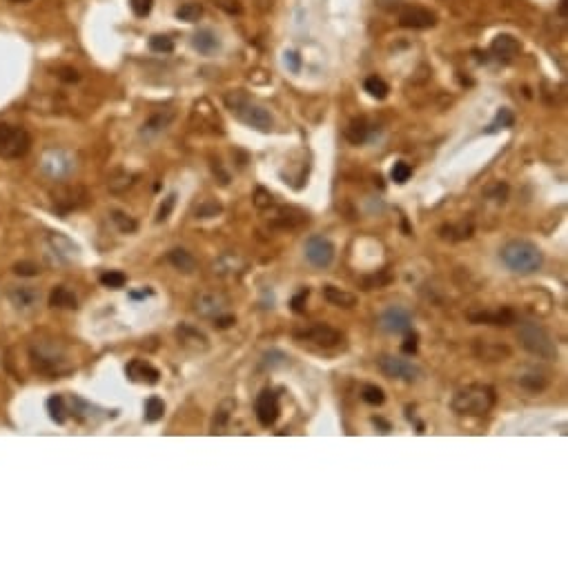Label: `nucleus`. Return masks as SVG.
<instances>
[{
  "mask_svg": "<svg viewBox=\"0 0 568 568\" xmlns=\"http://www.w3.org/2000/svg\"><path fill=\"white\" fill-rule=\"evenodd\" d=\"M225 107L230 110V114L234 119H239L243 125L252 127L256 132H270L272 125H274V119L270 116V112L261 107L259 103H254L248 94L243 92H230L225 94Z\"/></svg>",
  "mask_w": 568,
  "mask_h": 568,
  "instance_id": "f257e3e1",
  "label": "nucleus"
},
{
  "mask_svg": "<svg viewBox=\"0 0 568 568\" xmlns=\"http://www.w3.org/2000/svg\"><path fill=\"white\" fill-rule=\"evenodd\" d=\"M501 263L515 274H533L537 272L544 263V254L535 243L526 239H515L508 241L499 252Z\"/></svg>",
  "mask_w": 568,
  "mask_h": 568,
  "instance_id": "f03ea898",
  "label": "nucleus"
},
{
  "mask_svg": "<svg viewBox=\"0 0 568 568\" xmlns=\"http://www.w3.org/2000/svg\"><path fill=\"white\" fill-rule=\"evenodd\" d=\"M497 394L495 390L486 383H473L459 390L453 396V410L457 415H468V417H479L486 415L492 406H495Z\"/></svg>",
  "mask_w": 568,
  "mask_h": 568,
  "instance_id": "7ed1b4c3",
  "label": "nucleus"
},
{
  "mask_svg": "<svg viewBox=\"0 0 568 568\" xmlns=\"http://www.w3.org/2000/svg\"><path fill=\"white\" fill-rule=\"evenodd\" d=\"M517 337L521 341V346L526 348L531 355L540 359H549V361L557 359V344L540 324H533V321L521 324L517 330Z\"/></svg>",
  "mask_w": 568,
  "mask_h": 568,
  "instance_id": "20e7f679",
  "label": "nucleus"
},
{
  "mask_svg": "<svg viewBox=\"0 0 568 568\" xmlns=\"http://www.w3.org/2000/svg\"><path fill=\"white\" fill-rule=\"evenodd\" d=\"M31 147V136L23 125L0 123V158H23Z\"/></svg>",
  "mask_w": 568,
  "mask_h": 568,
  "instance_id": "39448f33",
  "label": "nucleus"
},
{
  "mask_svg": "<svg viewBox=\"0 0 568 568\" xmlns=\"http://www.w3.org/2000/svg\"><path fill=\"white\" fill-rule=\"evenodd\" d=\"M377 368L385 374L388 379H396V381H406V383H412L421 377V368L415 366L412 361L408 359H401V357H394V355H381L377 359Z\"/></svg>",
  "mask_w": 568,
  "mask_h": 568,
  "instance_id": "423d86ee",
  "label": "nucleus"
},
{
  "mask_svg": "<svg viewBox=\"0 0 568 568\" xmlns=\"http://www.w3.org/2000/svg\"><path fill=\"white\" fill-rule=\"evenodd\" d=\"M31 363L34 368L47 377H60V374L72 372V363L62 352H47L45 348H31Z\"/></svg>",
  "mask_w": 568,
  "mask_h": 568,
  "instance_id": "0eeeda50",
  "label": "nucleus"
},
{
  "mask_svg": "<svg viewBox=\"0 0 568 568\" xmlns=\"http://www.w3.org/2000/svg\"><path fill=\"white\" fill-rule=\"evenodd\" d=\"M294 337L299 341H308V344H315L317 348H337L341 346V341H344V335H341L339 330L330 328L326 324H315V326H308L303 330H294Z\"/></svg>",
  "mask_w": 568,
  "mask_h": 568,
  "instance_id": "6e6552de",
  "label": "nucleus"
},
{
  "mask_svg": "<svg viewBox=\"0 0 568 568\" xmlns=\"http://www.w3.org/2000/svg\"><path fill=\"white\" fill-rule=\"evenodd\" d=\"M399 25L403 29H431L437 25V14L421 5H408L399 12Z\"/></svg>",
  "mask_w": 568,
  "mask_h": 568,
  "instance_id": "1a4fd4ad",
  "label": "nucleus"
},
{
  "mask_svg": "<svg viewBox=\"0 0 568 568\" xmlns=\"http://www.w3.org/2000/svg\"><path fill=\"white\" fill-rule=\"evenodd\" d=\"M412 326V315L408 308L403 306H390L385 312L379 317V328L388 335H401V332H408Z\"/></svg>",
  "mask_w": 568,
  "mask_h": 568,
  "instance_id": "9d476101",
  "label": "nucleus"
},
{
  "mask_svg": "<svg viewBox=\"0 0 568 568\" xmlns=\"http://www.w3.org/2000/svg\"><path fill=\"white\" fill-rule=\"evenodd\" d=\"M306 259L315 267H328L335 259V243L326 237H310L306 241Z\"/></svg>",
  "mask_w": 568,
  "mask_h": 568,
  "instance_id": "9b49d317",
  "label": "nucleus"
},
{
  "mask_svg": "<svg viewBox=\"0 0 568 568\" xmlns=\"http://www.w3.org/2000/svg\"><path fill=\"white\" fill-rule=\"evenodd\" d=\"M74 169V160L67 152L62 149H47L45 156H42V172L51 178H65L69 176V172Z\"/></svg>",
  "mask_w": 568,
  "mask_h": 568,
  "instance_id": "f8f14e48",
  "label": "nucleus"
},
{
  "mask_svg": "<svg viewBox=\"0 0 568 568\" xmlns=\"http://www.w3.org/2000/svg\"><path fill=\"white\" fill-rule=\"evenodd\" d=\"M254 412L261 426L270 428L278 419V394L270 388L261 390V394L254 401Z\"/></svg>",
  "mask_w": 568,
  "mask_h": 568,
  "instance_id": "ddd939ff",
  "label": "nucleus"
},
{
  "mask_svg": "<svg viewBox=\"0 0 568 568\" xmlns=\"http://www.w3.org/2000/svg\"><path fill=\"white\" fill-rule=\"evenodd\" d=\"M470 324H488V326H510L515 324L517 317L510 308H497V310H470L466 315Z\"/></svg>",
  "mask_w": 568,
  "mask_h": 568,
  "instance_id": "4468645a",
  "label": "nucleus"
},
{
  "mask_svg": "<svg viewBox=\"0 0 568 568\" xmlns=\"http://www.w3.org/2000/svg\"><path fill=\"white\" fill-rule=\"evenodd\" d=\"M519 51H521L519 40L515 36H510V34H499L497 38H492V42H490V53L499 62L515 60L519 56Z\"/></svg>",
  "mask_w": 568,
  "mask_h": 568,
  "instance_id": "2eb2a0df",
  "label": "nucleus"
},
{
  "mask_svg": "<svg viewBox=\"0 0 568 568\" xmlns=\"http://www.w3.org/2000/svg\"><path fill=\"white\" fill-rule=\"evenodd\" d=\"M125 372H127V377H130L132 381H136V383L154 385V383H158V379H160V372H158L154 366H149V363L143 361V359H134V361H130V363H127Z\"/></svg>",
  "mask_w": 568,
  "mask_h": 568,
  "instance_id": "dca6fc26",
  "label": "nucleus"
},
{
  "mask_svg": "<svg viewBox=\"0 0 568 568\" xmlns=\"http://www.w3.org/2000/svg\"><path fill=\"white\" fill-rule=\"evenodd\" d=\"M176 337H178V341H181V346H185V348H190V350H199V352H203V350H208V337L203 335V332L199 330V328H194V326H187V324H183L181 326L178 330H176Z\"/></svg>",
  "mask_w": 568,
  "mask_h": 568,
  "instance_id": "f3484780",
  "label": "nucleus"
},
{
  "mask_svg": "<svg viewBox=\"0 0 568 568\" xmlns=\"http://www.w3.org/2000/svg\"><path fill=\"white\" fill-rule=\"evenodd\" d=\"M225 308V299L219 296V294H201L197 301H194V310L201 315V317H219Z\"/></svg>",
  "mask_w": 568,
  "mask_h": 568,
  "instance_id": "a211bd4d",
  "label": "nucleus"
},
{
  "mask_svg": "<svg viewBox=\"0 0 568 568\" xmlns=\"http://www.w3.org/2000/svg\"><path fill=\"white\" fill-rule=\"evenodd\" d=\"M303 223H308V214L296 210V208H283L278 210V217L272 221V225L276 228H283V230H294V228H301Z\"/></svg>",
  "mask_w": 568,
  "mask_h": 568,
  "instance_id": "6ab92c4d",
  "label": "nucleus"
},
{
  "mask_svg": "<svg viewBox=\"0 0 568 568\" xmlns=\"http://www.w3.org/2000/svg\"><path fill=\"white\" fill-rule=\"evenodd\" d=\"M324 296H326V301L330 306H337V308L350 310V308L357 306V296L352 292L341 290V287H337V285H324Z\"/></svg>",
  "mask_w": 568,
  "mask_h": 568,
  "instance_id": "aec40b11",
  "label": "nucleus"
},
{
  "mask_svg": "<svg viewBox=\"0 0 568 568\" xmlns=\"http://www.w3.org/2000/svg\"><path fill=\"white\" fill-rule=\"evenodd\" d=\"M172 119H174V112H172V110L154 114L152 119H149V121L143 125L141 136H145V138H152V136H156V134H160V132H165V130H167V125L172 123Z\"/></svg>",
  "mask_w": 568,
  "mask_h": 568,
  "instance_id": "412c9836",
  "label": "nucleus"
},
{
  "mask_svg": "<svg viewBox=\"0 0 568 568\" xmlns=\"http://www.w3.org/2000/svg\"><path fill=\"white\" fill-rule=\"evenodd\" d=\"M167 261L172 263L178 272H183V274L197 272V267H199V263H197L194 256H192V254H190L187 250H183V248H174L172 252L167 254Z\"/></svg>",
  "mask_w": 568,
  "mask_h": 568,
  "instance_id": "4be33fe9",
  "label": "nucleus"
},
{
  "mask_svg": "<svg viewBox=\"0 0 568 568\" xmlns=\"http://www.w3.org/2000/svg\"><path fill=\"white\" fill-rule=\"evenodd\" d=\"M192 45H194V49L199 53H203V56H210V53H214L219 49L221 42L210 29H201V31H197L194 36H192Z\"/></svg>",
  "mask_w": 568,
  "mask_h": 568,
  "instance_id": "5701e85b",
  "label": "nucleus"
},
{
  "mask_svg": "<svg viewBox=\"0 0 568 568\" xmlns=\"http://www.w3.org/2000/svg\"><path fill=\"white\" fill-rule=\"evenodd\" d=\"M234 408H237V401H234V399H223L221 401V406H219L217 412H214V417H212V431H210L212 435L223 433V428L228 426Z\"/></svg>",
  "mask_w": 568,
  "mask_h": 568,
  "instance_id": "b1692460",
  "label": "nucleus"
},
{
  "mask_svg": "<svg viewBox=\"0 0 568 568\" xmlns=\"http://www.w3.org/2000/svg\"><path fill=\"white\" fill-rule=\"evenodd\" d=\"M49 306H51V308L76 310V308H78V301H76V296H74V292L69 290V287L58 285V287H53L51 294H49Z\"/></svg>",
  "mask_w": 568,
  "mask_h": 568,
  "instance_id": "393cba45",
  "label": "nucleus"
},
{
  "mask_svg": "<svg viewBox=\"0 0 568 568\" xmlns=\"http://www.w3.org/2000/svg\"><path fill=\"white\" fill-rule=\"evenodd\" d=\"M370 134H372V125L368 123V119H355V121L348 125V130H346L348 141L355 143V145L366 143L368 138H370Z\"/></svg>",
  "mask_w": 568,
  "mask_h": 568,
  "instance_id": "a878e982",
  "label": "nucleus"
},
{
  "mask_svg": "<svg viewBox=\"0 0 568 568\" xmlns=\"http://www.w3.org/2000/svg\"><path fill=\"white\" fill-rule=\"evenodd\" d=\"M9 299H12V303L16 308L27 310V308H34L38 303L40 294L34 290V287H16V290L9 292Z\"/></svg>",
  "mask_w": 568,
  "mask_h": 568,
  "instance_id": "bb28decb",
  "label": "nucleus"
},
{
  "mask_svg": "<svg viewBox=\"0 0 568 568\" xmlns=\"http://www.w3.org/2000/svg\"><path fill=\"white\" fill-rule=\"evenodd\" d=\"M477 355L486 361H501V357L510 355V350L497 344H488V341H477Z\"/></svg>",
  "mask_w": 568,
  "mask_h": 568,
  "instance_id": "cd10ccee",
  "label": "nucleus"
},
{
  "mask_svg": "<svg viewBox=\"0 0 568 568\" xmlns=\"http://www.w3.org/2000/svg\"><path fill=\"white\" fill-rule=\"evenodd\" d=\"M96 410H99L96 406L78 399V396H74L72 399V415L81 421H96Z\"/></svg>",
  "mask_w": 568,
  "mask_h": 568,
  "instance_id": "c85d7f7f",
  "label": "nucleus"
},
{
  "mask_svg": "<svg viewBox=\"0 0 568 568\" xmlns=\"http://www.w3.org/2000/svg\"><path fill=\"white\" fill-rule=\"evenodd\" d=\"M392 281V276L388 270H379V272H374V274H368V276H363L359 285L363 287V290H379V287H385Z\"/></svg>",
  "mask_w": 568,
  "mask_h": 568,
  "instance_id": "c756f323",
  "label": "nucleus"
},
{
  "mask_svg": "<svg viewBox=\"0 0 568 568\" xmlns=\"http://www.w3.org/2000/svg\"><path fill=\"white\" fill-rule=\"evenodd\" d=\"M47 410H49V417H51V419L56 421V424H65V421H67V417H69V412H67V408H65V399H62L60 394L49 396Z\"/></svg>",
  "mask_w": 568,
  "mask_h": 568,
  "instance_id": "7c9ffc66",
  "label": "nucleus"
},
{
  "mask_svg": "<svg viewBox=\"0 0 568 568\" xmlns=\"http://www.w3.org/2000/svg\"><path fill=\"white\" fill-rule=\"evenodd\" d=\"M512 123H515V116H512V112L508 110V107H501V110L497 112V116H495V121H492L484 132L495 134L499 130H508V127H512Z\"/></svg>",
  "mask_w": 568,
  "mask_h": 568,
  "instance_id": "2f4dec72",
  "label": "nucleus"
},
{
  "mask_svg": "<svg viewBox=\"0 0 568 568\" xmlns=\"http://www.w3.org/2000/svg\"><path fill=\"white\" fill-rule=\"evenodd\" d=\"M519 385L526 388L528 392H542L546 385H549V379H546L542 372H528L519 377Z\"/></svg>",
  "mask_w": 568,
  "mask_h": 568,
  "instance_id": "473e14b6",
  "label": "nucleus"
},
{
  "mask_svg": "<svg viewBox=\"0 0 568 568\" xmlns=\"http://www.w3.org/2000/svg\"><path fill=\"white\" fill-rule=\"evenodd\" d=\"M363 90H366L372 99H377V101H383L390 92L388 83H385L383 78H379V76H368L366 83H363Z\"/></svg>",
  "mask_w": 568,
  "mask_h": 568,
  "instance_id": "72a5a7b5",
  "label": "nucleus"
},
{
  "mask_svg": "<svg viewBox=\"0 0 568 568\" xmlns=\"http://www.w3.org/2000/svg\"><path fill=\"white\" fill-rule=\"evenodd\" d=\"M203 16V5L201 3H183L176 9V18L183 20V23H197V20Z\"/></svg>",
  "mask_w": 568,
  "mask_h": 568,
  "instance_id": "f704fd0d",
  "label": "nucleus"
},
{
  "mask_svg": "<svg viewBox=\"0 0 568 568\" xmlns=\"http://www.w3.org/2000/svg\"><path fill=\"white\" fill-rule=\"evenodd\" d=\"M163 415H165L163 399H158V396H149V399L145 401V421L154 424L158 419H163Z\"/></svg>",
  "mask_w": 568,
  "mask_h": 568,
  "instance_id": "c9c22d12",
  "label": "nucleus"
},
{
  "mask_svg": "<svg viewBox=\"0 0 568 568\" xmlns=\"http://www.w3.org/2000/svg\"><path fill=\"white\" fill-rule=\"evenodd\" d=\"M112 221H114V225H116V228H119L123 234H132V232H136V228H138V223L130 217V214H125V212H121V210H112Z\"/></svg>",
  "mask_w": 568,
  "mask_h": 568,
  "instance_id": "e433bc0d",
  "label": "nucleus"
},
{
  "mask_svg": "<svg viewBox=\"0 0 568 568\" xmlns=\"http://www.w3.org/2000/svg\"><path fill=\"white\" fill-rule=\"evenodd\" d=\"M101 283L105 287H112V290H121V287L127 283V276L121 270H110V272L101 274Z\"/></svg>",
  "mask_w": 568,
  "mask_h": 568,
  "instance_id": "4c0bfd02",
  "label": "nucleus"
},
{
  "mask_svg": "<svg viewBox=\"0 0 568 568\" xmlns=\"http://www.w3.org/2000/svg\"><path fill=\"white\" fill-rule=\"evenodd\" d=\"M361 396H363V401L370 403V406H381V403L385 401V394H383V390L379 388V385H372V383L363 385V392H361Z\"/></svg>",
  "mask_w": 568,
  "mask_h": 568,
  "instance_id": "58836bf2",
  "label": "nucleus"
},
{
  "mask_svg": "<svg viewBox=\"0 0 568 568\" xmlns=\"http://www.w3.org/2000/svg\"><path fill=\"white\" fill-rule=\"evenodd\" d=\"M149 49L156 51V53H169L174 49V40L169 36H163V34H156L149 38Z\"/></svg>",
  "mask_w": 568,
  "mask_h": 568,
  "instance_id": "ea45409f",
  "label": "nucleus"
},
{
  "mask_svg": "<svg viewBox=\"0 0 568 568\" xmlns=\"http://www.w3.org/2000/svg\"><path fill=\"white\" fill-rule=\"evenodd\" d=\"M410 174H412V167L406 163V160H399V163H394L392 165V169H390V178L394 181V183H399V185H403L406 181L410 178Z\"/></svg>",
  "mask_w": 568,
  "mask_h": 568,
  "instance_id": "a19ab883",
  "label": "nucleus"
},
{
  "mask_svg": "<svg viewBox=\"0 0 568 568\" xmlns=\"http://www.w3.org/2000/svg\"><path fill=\"white\" fill-rule=\"evenodd\" d=\"M290 363V357L283 355V352H278V350H272V352H265V357H263V366L265 368H283Z\"/></svg>",
  "mask_w": 568,
  "mask_h": 568,
  "instance_id": "79ce46f5",
  "label": "nucleus"
},
{
  "mask_svg": "<svg viewBox=\"0 0 568 568\" xmlns=\"http://www.w3.org/2000/svg\"><path fill=\"white\" fill-rule=\"evenodd\" d=\"M223 212V206L219 201H206V203H201V206L197 208V217L199 219H212V217H217V214Z\"/></svg>",
  "mask_w": 568,
  "mask_h": 568,
  "instance_id": "37998d69",
  "label": "nucleus"
},
{
  "mask_svg": "<svg viewBox=\"0 0 568 568\" xmlns=\"http://www.w3.org/2000/svg\"><path fill=\"white\" fill-rule=\"evenodd\" d=\"M130 7H132V12H134L138 18H145L149 12H152L154 0H130Z\"/></svg>",
  "mask_w": 568,
  "mask_h": 568,
  "instance_id": "c03bdc74",
  "label": "nucleus"
},
{
  "mask_svg": "<svg viewBox=\"0 0 568 568\" xmlns=\"http://www.w3.org/2000/svg\"><path fill=\"white\" fill-rule=\"evenodd\" d=\"M214 5L217 7H221L223 12H228L230 16H234V14H241L243 12V7H241V3L239 0H214Z\"/></svg>",
  "mask_w": 568,
  "mask_h": 568,
  "instance_id": "a18cd8bd",
  "label": "nucleus"
},
{
  "mask_svg": "<svg viewBox=\"0 0 568 568\" xmlns=\"http://www.w3.org/2000/svg\"><path fill=\"white\" fill-rule=\"evenodd\" d=\"M254 206L259 208V210H265V208H270L272 206V194L267 190L259 187L254 192Z\"/></svg>",
  "mask_w": 568,
  "mask_h": 568,
  "instance_id": "49530a36",
  "label": "nucleus"
},
{
  "mask_svg": "<svg viewBox=\"0 0 568 568\" xmlns=\"http://www.w3.org/2000/svg\"><path fill=\"white\" fill-rule=\"evenodd\" d=\"M14 272L20 274V276H36L40 272V267L36 263H29V261H23V263H16L14 265Z\"/></svg>",
  "mask_w": 568,
  "mask_h": 568,
  "instance_id": "de8ad7c7",
  "label": "nucleus"
},
{
  "mask_svg": "<svg viewBox=\"0 0 568 568\" xmlns=\"http://www.w3.org/2000/svg\"><path fill=\"white\" fill-rule=\"evenodd\" d=\"M174 203H176V194H169L165 201H163V206L158 208V214H156V219L158 221H165L169 217V212L174 210Z\"/></svg>",
  "mask_w": 568,
  "mask_h": 568,
  "instance_id": "09e8293b",
  "label": "nucleus"
},
{
  "mask_svg": "<svg viewBox=\"0 0 568 568\" xmlns=\"http://www.w3.org/2000/svg\"><path fill=\"white\" fill-rule=\"evenodd\" d=\"M417 339H419V337H417L415 332H410V335L406 337V341L401 344V350L406 352V355H415V352H417V346H419V341H417Z\"/></svg>",
  "mask_w": 568,
  "mask_h": 568,
  "instance_id": "8fccbe9b",
  "label": "nucleus"
},
{
  "mask_svg": "<svg viewBox=\"0 0 568 568\" xmlns=\"http://www.w3.org/2000/svg\"><path fill=\"white\" fill-rule=\"evenodd\" d=\"M234 324H237V319H234L232 315H225V317H214V326H217L219 330H225V328H232Z\"/></svg>",
  "mask_w": 568,
  "mask_h": 568,
  "instance_id": "3c124183",
  "label": "nucleus"
},
{
  "mask_svg": "<svg viewBox=\"0 0 568 568\" xmlns=\"http://www.w3.org/2000/svg\"><path fill=\"white\" fill-rule=\"evenodd\" d=\"M308 294H310V292H308V287H303V290L292 299V310H294V312H303V303H306Z\"/></svg>",
  "mask_w": 568,
  "mask_h": 568,
  "instance_id": "603ef678",
  "label": "nucleus"
},
{
  "mask_svg": "<svg viewBox=\"0 0 568 568\" xmlns=\"http://www.w3.org/2000/svg\"><path fill=\"white\" fill-rule=\"evenodd\" d=\"M285 62L290 65L292 72H299V69H301V58H299V53H296V51H287V53H285Z\"/></svg>",
  "mask_w": 568,
  "mask_h": 568,
  "instance_id": "864d4df0",
  "label": "nucleus"
},
{
  "mask_svg": "<svg viewBox=\"0 0 568 568\" xmlns=\"http://www.w3.org/2000/svg\"><path fill=\"white\" fill-rule=\"evenodd\" d=\"M58 76H60L62 81H67V83H76V81H78V72H76V69H72V67H62Z\"/></svg>",
  "mask_w": 568,
  "mask_h": 568,
  "instance_id": "5fc2aeb1",
  "label": "nucleus"
},
{
  "mask_svg": "<svg viewBox=\"0 0 568 568\" xmlns=\"http://www.w3.org/2000/svg\"><path fill=\"white\" fill-rule=\"evenodd\" d=\"M372 421H374V426H381L383 428L381 433H390V424H385L383 419H372Z\"/></svg>",
  "mask_w": 568,
  "mask_h": 568,
  "instance_id": "6e6d98bb",
  "label": "nucleus"
},
{
  "mask_svg": "<svg viewBox=\"0 0 568 568\" xmlns=\"http://www.w3.org/2000/svg\"><path fill=\"white\" fill-rule=\"evenodd\" d=\"M9 3H29V0H9Z\"/></svg>",
  "mask_w": 568,
  "mask_h": 568,
  "instance_id": "4d7b16f0",
  "label": "nucleus"
}]
</instances>
